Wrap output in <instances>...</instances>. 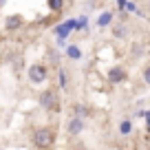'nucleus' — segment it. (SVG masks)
<instances>
[{
	"label": "nucleus",
	"instance_id": "obj_1",
	"mask_svg": "<svg viewBox=\"0 0 150 150\" xmlns=\"http://www.w3.org/2000/svg\"><path fill=\"white\" fill-rule=\"evenodd\" d=\"M53 144H55V128L40 126L33 130V146L38 150H49V148H53Z\"/></svg>",
	"mask_w": 150,
	"mask_h": 150
},
{
	"label": "nucleus",
	"instance_id": "obj_2",
	"mask_svg": "<svg viewBox=\"0 0 150 150\" xmlns=\"http://www.w3.org/2000/svg\"><path fill=\"white\" fill-rule=\"evenodd\" d=\"M38 102H40V106H42L44 110H49V112L60 110V95H57L55 88H44L42 93H40V97H38Z\"/></svg>",
	"mask_w": 150,
	"mask_h": 150
},
{
	"label": "nucleus",
	"instance_id": "obj_3",
	"mask_svg": "<svg viewBox=\"0 0 150 150\" xmlns=\"http://www.w3.org/2000/svg\"><path fill=\"white\" fill-rule=\"evenodd\" d=\"M47 75H49V69L44 64H31L29 66V80H31V84L47 82Z\"/></svg>",
	"mask_w": 150,
	"mask_h": 150
},
{
	"label": "nucleus",
	"instance_id": "obj_4",
	"mask_svg": "<svg viewBox=\"0 0 150 150\" xmlns=\"http://www.w3.org/2000/svg\"><path fill=\"white\" fill-rule=\"evenodd\" d=\"M84 128H86V122L82 117H75L73 115V117H69V122H66V135L69 137H77Z\"/></svg>",
	"mask_w": 150,
	"mask_h": 150
},
{
	"label": "nucleus",
	"instance_id": "obj_5",
	"mask_svg": "<svg viewBox=\"0 0 150 150\" xmlns=\"http://www.w3.org/2000/svg\"><path fill=\"white\" fill-rule=\"evenodd\" d=\"M126 80H128L126 69H122V66L108 69V82H110V84H119V82H126Z\"/></svg>",
	"mask_w": 150,
	"mask_h": 150
},
{
	"label": "nucleus",
	"instance_id": "obj_6",
	"mask_svg": "<svg viewBox=\"0 0 150 150\" xmlns=\"http://www.w3.org/2000/svg\"><path fill=\"white\" fill-rule=\"evenodd\" d=\"M73 115L84 119V117H88V115H91V108L86 106V104H73Z\"/></svg>",
	"mask_w": 150,
	"mask_h": 150
},
{
	"label": "nucleus",
	"instance_id": "obj_7",
	"mask_svg": "<svg viewBox=\"0 0 150 150\" xmlns=\"http://www.w3.org/2000/svg\"><path fill=\"white\" fill-rule=\"evenodd\" d=\"M112 35L119 38V40H126V38L130 35V31H128L126 24H115V27H112Z\"/></svg>",
	"mask_w": 150,
	"mask_h": 150
},
{
	"label": "nucleus",
	"instance_id": "obj_8",
	"mask_svg": "<svg viewBox=\"0 0 150 150\" xmlns=\"http://www.w3.org/2000/svg\"><path fill=\"white\" fill-rule=\"evenodd\" d=\"M20 24H22V18H20V16H9L7 22H5V29H7V31H16Z\"/></svg>",
	"mask_w": 150,
	"mask_h": 150
},
{
	"label": "nucleus",
	"instance_id": "obj_9",
	"mask_svg": "<svg viewBox=\"0 0 150 150\" xmlns=\"http://www.w3.org/2000/svg\"><path fill=\"white\" fill-rule=\"evenodd\" d=\"M57 80H60V88H69V77H66V71L64 69H57Z\"/></svg>",
	"mask_w": 150,
	"mask_h": 150
},
{
	"label": "nucleus",
	"instance_id": "obj_10",
	"mask_svg": "<svg viewBox=\"0 0 150 150\" xmlns=\"http://www.w3.org/2000/svg\"><path fill=\"white\" fill-rule=\"evenodd\" d=\"M49 60L53 62V66H57V69H60V55H57L55 49H49Z\"/></svg>",
	"mask_w": 150,
	"mask_h": 150
},
{
	"label": "nucleus",
	"instance_id": "obj_11",
	"mask_svg": "<svg viewBox=\"0 0 150 150\" xmlns=\"http://www.w3.org/2000/svg\"><path fill=\"white\" fill-rule=\"evenodd\" d=\"M144 55V44H132V57Z\"/></svg>",
	"mask_w": 150,
	"mask_h": 150
},
{
	"label": "nucleus",
	"instance_id": "obj_12",
	"mask_svg": "<svg viewBox=\"0 0 150 150\" xmlns=\"http://www.w3.org/2000/svg\"><path fill=\"white\" fill-rule=\"evenodd\" d=\"M144 82H146V84L150 86V64H148V66L144 69Z\"/></svg>",
	"mask_w": 150,
	"mask_h": 150
},
{
	"label": "nucleus",
	"instance_id": "obj_13",
	"mask_svg": "<svg viewBox=\"0 0 150 150\" xmlns=\"http://www.w3.org/2000/svg\"><path fill=\"white\" fill-rule=\"evenodd\" d=\"M119 130H122V132H130V122H124V124H119Z\"/></svg>",
	"mask_w": 150,
	"mask_h": 150
},
{
	"label": "nucleus",
	"instance_id": "obj_14",
	"mask_svg": "<svg viewBox=\"0 0 150 150\" xmlns=\"http://www.w3.org/2000/svg\"><path fill=\"white\" fill-rule=\"evenodd\" d=\"M108 22H110V13H104L102 18H99V24L104 27V24H108Z\"/></svg>",
	"mask_w": 150,
	"mask_h": 150
},
{
	"label": "nucleus",
	"instance_id": "obj_15",
	"mask_svg": "<svg viewBox=\"0 0 150 150\" xmlns=\"http://www.w3.org/2000/svg\"><path fill=\"white\" fill-rule=\"evenodd\" d=\"M69 53H71L73 57H80V51H77V49H69Z\"/></svg>",
	"mask_w": 150,
	"mask_h": 150
},
{
	"label": "nucleus",
	"instance_id": "obj_16",
	"mask_svg": "<svg viewBox=\"0 0 150 150\" xmlns=\"http://www.w3.org/2000/svg\"><path fill=\"white\" fill-rule=\"evenodd\" d=\"M148 11H150V0H148Z\"/></svg>",
	"mask_w": 150,
	"mask_h": 150
}]
</instances>
